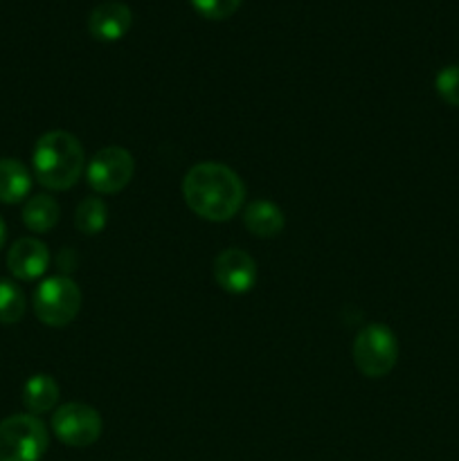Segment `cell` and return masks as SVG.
I'll return each mask as SVG.
<instances>
[{"label": "cell", "mask_w": 459, "mask_h": 461, "mask_svg": "<svg viewBox=\"0 0 459 461\" xmlns=\"http://www.w3.org/2000/svg\"><path fill=\"white\" fill-rule=\"evenodd\" d=\"M183 196L189 210L212 223L230 221L246 201V187L234 169L220 162H201L187 171Z\"/></svg>", "instance_id": "6da1fadb"}, {"label": "cell", "mask_w": 459, "mask_h": 461, "mask_svg": "<svg viewBox=\"0 0 459 461\" xmlns=\"http://www.w3.org/2000/svg\"><path fill=\"white\" fill-rule=\"evenodd\" d=\"M34 176L43 187L63 192L76 185L86 169L84 147L68 131H50L40 135L32 156Z\"/></svg>", "instance_id": "7a4b0ae2"}, {"label": "cell", "mask_w": 459, "mask_h": 461, "mask_svg": "<svg viewBox=\"0 0 459 461\" xmlns=\"http://www.w3.org/2000/svg\"><path fill=\"white\" fill-rule=\"evenodd\" d=\"M354 365L367 378H382L396 367L399 360V340L385 324H367L354 340Z\"/></svg>", "instance_id": "3957f363"}, {"label": "cell", "mask_w": 459, "mask_h": 461, "mask_svg": "<svg viewBox=\"0 0 459 461\" xmlns=\"http://www.w3.org/2000/svg\"><path fill=\"white\" fill-rule=\"evenodd\" d=\"M48 441V428L34 414H14L0 421V461H40Z\"/></svg>", "instance_id": "277c9868"}, {"label": "cell", "mask_w": 459, "mask_h": 461, "mask_svg": "<svg viewBox=\"0 0 459 461\" xmlns=\"http://www.w3.org/2000/svg\"><path fill=\"white\" fill-rule=\"evenodd\" d=\"M81 309V291L70 277H48L34 293V313L48 327H66Z\"/></svg>", "instance_id": "5b68a950"}, {"label": "cell", "mask_w": 459, "mask_h": 461, "mask_svg": "<svg viewBox=\"0 0 459 461\" xmlns=\"http://www.w3.org/2000/svg\"><path fill=\"white\" fill-rule=\"evenodd\" d=\"M52 430L66 446L86 448L102 437L104 423L93 405L66 403L52 414Z\"/></svg>", "instance_id": "8992f818"}, {"label": "cell", "mask_w": 459, "mask_h": 461, "mask_svg": "<svg viewBox=\"0 0 459 461\" xmlns=\"http://www.w3.org/2000/svg\"><path fill=\"white\" fill-rule=\"evenodd\" d=\"M135 174V160L126 149L106 147L93 156L86 167L88 185L99 194H117L130 183Z\"/></svg>", "instance_id": "52a82bcc"}, {"label": "cell", "mask_w": 459, "mask_h": 461, "mask_svg": "<svg viewBox=\"0 0 459 461\" xmlns=\"http://www.w3.org/2000/svg\"><path fill=\"white\" fill-rule=\"evenodd\" d=\"M212 273H214L216 284L232 295H243V293L252 291V286L256 284L255 259L238 248H228L220 252L214 259Z\"/></svg>", "instance_id": "ba28073f"}, {"label": "cell", "mask_w": 459, "mask_h": 461, "mask_svg": "<svg viewBox=\"0 0 459 461\" xmlns=\"http://www.w3.org/2000/svg\"><path fill=\"white\" fill-rule=\"evenodd\" d=\"M50 250L43 241L34 237H22L9 248L7 268L9 273L22 282L39 279L48 270Z\"/></svg>", "instance_id": "9c48e42d"}, {"label": "cell", "mask_w": 459, "mask_h": 461, "mask_svg": "<svg viewBox=\"0 0 459 461\" xmlns=\"http://www.w3.org/2000/svg\"><path fill=\"white\" fill-rule=\"evenodd\" d=\"M133 25V14L124 3H102L90 12L88 30L90 34L104 43H112L126 36Z\"/></svg>", "instance_id": "30bf717a"}, {"label": "cell", "mask_w": 459, "mask_h": 461, "mask_svg": "<svg viewBox=\"0 0 459 461\" xmlns=\"http://www.w3.org/2000/svg\"><path fill=\"white\" fill-rule=\"evenodd\" d=\"M32 176L22 162L14 158H0V203L16 205L30 194Z\"/></svg>", "instance_id": "8fae6325"}, {"label": "cell", "mask_w": 459, "mask_h": 461, "mask_svg": "<svg viewBox=\"0 0 459 461\" xmlns=\"http://www.w3.org/2000/svg\"><path fill=\"white\" fill-rule=\"evenodd\" d=\"M243 221H246V228L250 230L255 237L264 239L277 237L284 230V225H286L284 212L270 201H252L250 205L246 207Z\"/></svg>", "instance_id": "7c38bea8"}, {"label": "cell", "mask_w": 459, "mask_h": 461, "mask_svg": "<svg viewBox=\"0 0 459 461\" xmlns=\"http://www.w3.org/2000/svg\"><path fill=\"white\" fill-rule=\"evenodd\" d=\"M58 385L50 374H34L22 385V403L32 414H43L57 405Z\"/></svg>", "instance_id": "4fadbf2b"}, {"label": "cell", "mask_w": 459, "mask_h": 461, "mask_svg": "<svg viewBox=\"0 0 459 461\" xmlns=\"http://www.w3.org/2000/svg\"><path fill=\"white\" fill-rule=\"evenodd\" d=\"M58 216H61V207L48 194L32 196L22 207V223L32 232H50L58 223Z\"/></svg>", "instance_id": "5bb4252c"}, {"label": "cell", "mask_w": 459, "mask_h": 461, "mask_svg": "<svg viewBox=\"0 0 459 461\" xmlns=\"http://www.w3.org/2000/svg\"><path fill=\"white\" fill-rule=\"evenodd\" d=\"M106 221H108V207L99 196L84 198V201L76 205L75 225L81 234H88V237L99 234L104 228H106Z\"/></svg>", "instance_id": "9a60e30c"}, {"label": "cell", "mask_w": 459, "mask_h": 461, "mask_svg": "<svg viewBox=\"0 0 459 461\" xmlns=\"http://www.w3.org/2000/svg\"><path fill=\"white\" fill-rule=\"evenodd\" d=\"M25 293L9 279H0V322L16 324L25 315Z\"/></svg>", "instance_id": "2e32d148"}, {"label": "cell", "mask_w": 459, "mask_h": 461, "mask_svg": "<svg viewBox=\"0 0 459 461\" xmlns=\"http://www.w3.org/2000/svg\"><path fill=\"white\" fill-rule=\"evenodd\" d=\"M435 88L446 104L459 108V66L441 68L435 79Z\"/></svg>", "instance_id": "e0dca14e"}, {"label": "cell", "mask_w": 459, "mask_h": 461, "mask_svg": "<svg viewBox=\"0 0 459 461\" xmlns=\"http://www.w3.org/2000/svg\"><path fill=\"white\" fill-rule=\"evenodd\" d=\"M243 0H192L194 9L210 21H225L232 16Z\"/></svg>", "instance_id": "ac0fdd59"}, {"label": "cell", "mask_w": 459, "mask_h": 461, "mask_svg": "<svg viewBox=\"0 0 459 461\" xmlns=\"http://www.w3.org/2000/svg\"><path fill=\"white\" fill-rule=\"evenodd\" d=\"M4 241H7V228H4V221L0 219V250H3Z\"/></svg>", "instance_id": "d6986e66"}]
</instances>
